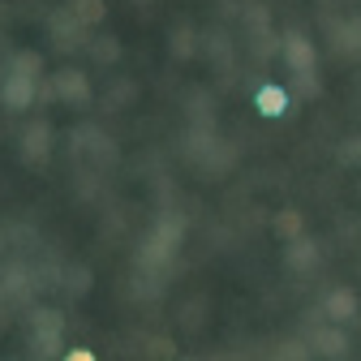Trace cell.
<instances>
[{
    "mask_svg": "<svg viewBox=\"0 0 361 361\" xmlns=\"http://www.w3.org/2000/svg\"><path fill=\"white\" fill-rule=\"evenodd\" d=\"M284 61L305 78V73H314V43L310 39H301V35H288L284 39Z\"/></svg>",
    "mask_w": 361,
    "mask_h": 361,
    "instance_id": "obj_1",
    "label": "cell"
},
{
    "mask_svg": "<svg viewBox=\"0 0 361 361\" xmlns=\"http://www.w3.org/2000/svg\"><path fill=\"white\" fill-rule=\"evenodd\" d=\"M30 95H35V78H5V104L9 108H26L30 104Z\"/></svg>",
    "mask_w": 361,
    "mask_h": 361,
    "instance_id": "obj_2",
    "label": "cell"
},
{
    "mask_svg": "<svg viewBox=\"0 0 361 361\" xmlns=\"http://www.w3.org/2000/svg\"><path fill=\"white\" fill-rule=\"evenodd\" d=\"M284 108H288V90L284 86H262L258 90V112L262 116H280Z\"/></svg>",
    "mask_w": 361,
    "mask_h": 361,
    "instance_id": "obj_3",
    "label": "cell"
},
{
    "mask_svg": "<svg viewBox=\"0 0 361 361\" xmlns=\"http://www.w3.org/2000/svg\"><path fill=\"white\" fill-rule=\"evenodd\" d=\"M353 310H357V297H353L348 288L331 293V301H327V319H331V323H344V319H348Z\"/></svg>",
    "mask_w": 361,
    "mask_h": 361,
    "instance_id": "obj_4",
    "label": "cell"
},
{
    "mask_svg": "<svg viewBox=\"0 0 361 361\" xmlns=\"http://www.w3.org/2000/svg\"><path fill=\"white\" fill-rule=\"evenodd\" d=\"M61 95L65 99H86V82L78 73H61Z\"/></svg>",
    "mask_w": 361,
    "mask_h": 361,
    "instance_id": "obj_5",
    "label": "cell"
},
{
    "mask_svg": "<svg viewBox=\"0 0 361 361\" xmlns=\"http://www.w3.org/2000/svg\"><path fill=\"white\" fill-rule=\"evenodd\" d=\"M276 228H284V233H288V237H293V233H297V228H301V219H297V211H288V215H284V219H280V224H276Z\"/></svg>",
    "mask_w": 361,
    "mask_h": 361,
    "instance_id": "obj_6",
    "label": "cell"
},
{
    "mask_svg": "<svg viewBox=\"0 0 361 361\" xmlns=\"http://www.w3.org/2000/svg\"><path fill=\"white\" fill-rule=\"evenodd\" d=\"M78 13H82L86 22H95V18H99V0H82V9H78Z\"/></svg>",
    "mask_w": 361,
    "mask_h": 361,
    "instance_id": "obj_7",
    "label": "cell"
},
{
    "mask_svg": "<svg viewBox=\"0 0 361 361\" xmlns=\"http://www.w3.org/2000/svg\"><path fill=\"white\" fill-rule=\"evenodd\" d=\"M65 361H95V357H90V353H86V348H73V353H69V357H65Z\"/></svg>",
    "mask_w": 361,
    "mask_h": 361,
    "instance_id": "obj_8",
    "label": "cell"
}]
</instances>
